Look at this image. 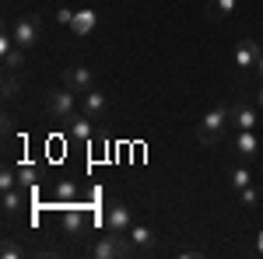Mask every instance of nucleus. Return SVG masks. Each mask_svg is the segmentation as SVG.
I'll list each match as a JSON object with an SVG mask.
<instances>
[{
	"label": "nucleus",
	"instance_id": "f257e3e1",
	"mask_svg": "<svg viewBox=\"0 0 263 259\" xmlns=\"http://www.w3.org/2000/svg\"><path fill=\"white\" fill-rule=\"evenodd\" d=\"M228 130H232V112H228V105H214V109H207L200 119H197V140H200L203 147H218L228 140Z\"/></svg>",
	"mask_w": 263,
	"mask_h": 259
},
{
	"label": "nucleus",
	"instance_id": "f03ea898",
	"mask_svg": "<svg viewBox=\"0 0 263 259\" xmlns=\"http://www.w3.org/2000/svg\"><path fill=\"white\" fill-rule=\"evenodd\" d=\"M78 91H70L67 84H60V88H49V95H46V112L53 116V119L60 123H70L74 116H78Z\"/></svg>",
	"mask_w": 263,
	"mask_h": 259
},
{
	"label": "nucleus",
	"instance_id": "7ed1b4c3",
	"mask_svg": "<svg viewBox=\"0 0 263 259\" xmlns=\"http://www.w3.org/2000/svg\"><path fill=\"white\" fill-rule=\"evenodd\" d=\"M228 112H232V130H256V123H260V105L253 102L249 88L235 95V102L228 105Z\"/></svg>",
	"mask_w": 263,
	"mask_h": 259
},
{
	"label": "nucleus",
	"instance_id": "20e7f679",
	"mask_svg": "<svg viewBox=\"0 0 263 259\" xmlns=\"http://www.w3.org/2000/svg\"><path fill=\"white\" fill-rule=\"evenodd\" d=\"M95 259H126L134 256V245L126 235H116V231H109V235H102L99 242H91V249H88Z\"/></svg>",
	"mask_w": 263,
	"mask_h": 259
},
{
	"label": "nucleus",
	"instance_id": "39448f33",
	"mask_svg": "<svg viewBox=\"0 0 263 259\" xmlns=\"http://www.w3.org/2000/svg\"><path fill=\"white\" fill-rule=\"evenodd\" d=\"M11 35H14V42H18V46H25V49L39 46V39H42L39 18H35V14H18V18L11 21Z\"/></svg>",
	"mask_w": 263,
	"mask_h": 259
},
{
	"label": "nucleus",
	"instance_id": "423d86ee",
	"mask_svg": "<svg viewBox=\"0 0 263 259\" xmlns=\"http://www.w3.org/2000/svg\"><path fill=\"white\" fill-rule=\"evenodd\" d=\"M134 228V214L123 200H109L105 203V231H116V235H126Z\"/></svg>",
	"mask_w": 263,
	"mask_h": 259
},
{
	"label": "nucleus",
	"instance_id": "0eeeda50",
	"mask_svg": "<svg viewBox=\"0 0 263 259\" xmlns=\"http://www.w3.org/2000/svg\"><path fill=\"white\" fill-rule=\"evenodd\" d=\"M126 238H130V245H134V256H151V252L158 249V235H155V228L144 224V221H134V228L126 231Z\"/></svg>",
	"mask_w": 263,
	"mask_h": 259
},
{
	"label": "nucleus",
	"instance_id": "6e6552de",
	"mask_svg": "<svg viewBox=\"0 0 263 259\" xmlns=\"http://www.w3.org/2000/svg\"><path fill=\"white\" fill-rule=\"evenodd\" d=\"M260 53H263V42H256V39H242L239 46H235L232 60H235V67H239V70H242L246 77H249V74H256V63H260Z\"/></svg>",
	"mask_w": 263,
	"mask_h": 259
},
{
	"label": "nucleus",
	"instance_id": "1a4fd4ad",
	"mask_svg": "<svg viewBox=\"0 0 263 259\" xmlns=\"http://www.w3.org/2000/svg\"><path fill=\"white\" fill-rule=\"evenodd\" d=\"M228 147L239 161H253L260 154V137L253 130H235V137H228Z\"/></svg>",
	"mask_w": 263,
	"mask_h": 259
},
{
	"label": "nucleus",
	"instance_id": "9d476101",
	"mask_svg": "<svg viewBox=\"0 0 263 259\" xmlns=\"http://www.w3.org/2000/svg\"><path fill=\"white\" fill-rule=\"evenodd\" d=\"M63 84H67L70 91L84 95V91H91V88H95V70H91V67H84V63L67 67V70H63Z\"/></svg>",
	"mask_w": 263,
	"mask_h": 259
},
{
	"label": "nucleus",
	"instance_id": "9b49d317",
	"mask_svg": "<svg viewBox=\"0 0 263 259\" xmlns=\"http://www.w3.org/2000/svg\"><path fill=\"white\" fill-rule=\"evenodd\" d=\"M81 112H84V116H91V119H105V112H109V98H105V91H99V88L84 91V95H81Z\"/></svg>",
	"mask_w": 263,
	"mask_h": 259
},
{
	"label": "nucleus",
	"instance_id": "f8f14e48",
	"mask_svg": "<svg viewBox=\"0 0 263 259\" xmlns=\"http://www.w3.org/2000/svg\"><path fill=\"white\" fill-rule=\"evenodd\" d=\"M235 7H239V0H207V4H203V18L207 21H224V18H232Z\"/></svg>",
	"mask_w": 263,
	"mask_h": 259
},
{
	"label": "nucleus",
	"instance_id": "ddd939ff",
	"mask_svg": "<svg viewBox=\"0 0 263 259\" xmlns=\"http://www.w3.org/2000/svg\"><path fill=\"white\" fill-rule=\"evenodd\" d=\"M0 207H4V217H14L21 207H25V186L4 189V193H0Z\"/></svg>",
	"mask_w": 263,
	"mask_h": 259
},
{
	"label": "nucleus",
	"instance_id": "4468645a",
	"mask_svg": "<svg viewBox=\"0 0 263 259\" xmlns=\"http://www.w3.org/2000/svg\"><path fill=\"white\" fill-rule=\"evenodd\" d=\"M95 28H99V14L88 11V7H81V11L74 14V21H70V32H74V35H91Z\"/></svg>",
	"mask_w": 263,
	"mask_h": 259
},
{
	"label": "nucleus",
	"instance_id": "2eb2a0df",
	"mask_svg": "<svg viewBox=\"0 0 263 259\" xmlns=\"http://www.w3.org/2000/svg\"><path fill=\"white\" fill-rule=\"evenodd\" d=\"M67 133H70L74 140H91L95 137V119L81 112V116H74V119L67 123Z\"/></svg>",
	"mask_w": 263,
	"mask_h": 259
},
{
	"label": "nucleus",
	"instance_id": "dca6fc26",
	"mask_svg": "<svg viewBox=\"0 0 263 259\" xmlns=\"http://www.w3.org/2000/svg\"><path fill=\"white\" fill-rule=\"evenodd\" d=\"M63 231H67V238H78L84 231V214L81 210H67V214H63Z\"/></svg>",
	"mask_w": 263,
	"mask_h": 259
},
{
	"label": "nucleus",
	"instance_id": "f3484780",
	"mask_svg": "<svg viewBox=\"0 0 263 259\" xmlns=\"http://www.w3.org/2000/svg\"><path fill=\"white\" fill-rule=\"evenodd\" d=\"M25 46H14V49H7L4 53V70H11V74H21V67H25Z\"/></svg>",
	"mask_w": 263,
	"mask_h": 259
},
{
	"label": "nucleus",
	"instance_id": "a211bd4d",
	"mask_svg": "<svg viewBox=\"0 0 263 259\" xmlns=\"http://www.w3.org/2000/svg\"><path fill=\"white\" fill-rule=\"evenodd\" d=\"M228 182H232V189L239 193V189H246V186H253V175H249V168H246L242 161H239V165H232V172H228Z\"/></svg>",
	"mask_w": 263,
	"mask_h": 259
},
{
	"label": "nucleus",
	"instance_id": "6ab92c4d",
	"mask_svg": "<svg viewBox=\"0 0 263 259\" xmlns=\"http://www.w3.org/2000/svg\"><path fill=\"white\" fill-rule=\"evenodd\" d=\"M18 95H21V81H18V74L4 70V98L11 102V98H18Z\"/></svg>",
	"mask_w": 263,
	"mask_h": 259
},
{
	"label": "nucleus",
	"instance_id": "aec40b11",
	"mask_svg": "<svg viewBox=\"0 0 263 259\" xmlns=\"http://www.w3.org/2000/svg\"><path fill=\"white\" fill-rule=\"evenodd\" d=\"M14 186H21V179H18V168L4 165V168H0V193H4V189H14Z\"/></svg>",
	"mask_w": 263,
	"mask_h": 259
},
{
	"label": "nucleus",
	"instance_id": "412c9836",
	"mask_svg": "<svg viewBox=\"0 0 263 259\" xmlns=\"http://www.w3.org/2000/svg\"><path fill=\"white\" fill-rule=\"evenodd\" d=\"M25 256V245H18L14 238H4V245H0V259H21Z\"/></svg>",
	"mask_w": 263,
	"mask_h": 259
},
{
	"label": "nucleus",
	"instance_id": "4be33fe9",
	"mask_svg": "<svg viewBox=\"0 0 263 259\" xmlns=\"http://www.w3.org/2000/svg\"><path fill=\"white\" fill-rule=\"evenodd\" d=\"M239 203H242V207H249V210H253V207H260V189H256V186L239 189Z\"/></svg>",
	"mask_w": 263,
	"mask_h": 259
},
{
	"label": "nucleus",
	"instance_id": "5701e85b",
	"mask_svg": "<svg viewBox=\"0 0 263 259\" xmlns=\"http://www.w3.org/2000/svg\"><path fill=\"white\" fill-rule=\"evenodd\" d=\"M78 196V186H74V182H60V186H57V200H74Z\"/></svg>",
	"mask_w": 263,
	"mask_h": 259
},
{
	"label": "nucleus",
	"instance_id": "b1692460",
	"mask_svg": "<svg viewBox=\"0 0 263 259\" xmlns=\"http://www.w3.org/2000/svg\"><path fill=\"white\" fill-rule=\"evenodd\" d=\"M74 14H78V11H74V7H67V4H60V7H57V21H60V25H67V28H70Z\"/></svg>",
	"mask_w": 263,
	"mask_h": 259
},
{
	"label": "nucleus",
	"instance_id": "393cba45",
	"mask_svg": "<svg viewBox=\"0 0 263 259\" xmlns=\"http://www.w3.org/2000/svg\"><path fill=\"white\" fill-rule=\"evenodd\" d=\"M18 179H21V186H32L35 182V168L32 165H18Z\"/></svg>",
	"mask_w": 263,
	"mask_h": 259
},
{
	"label": "nucleus",
	"instance_id": "a878e982",
	"mask_svg": "<svg viewBox=\"0 0 263 259\" xmlns=\"http://www.w3.org/2000/svg\"><path fill=\"white\" fill-rule=\"evenodd\" d=\"M176 256H179V259H203V249H197V245H186V249H179Z\"/></svg>",
	"mask_w": 263,
	"mask_h": 259
},
{
	"label": "nucleus",
	"instance_id": "bb28decb",
	"mask_svg": "<svg viewBox=\"0 0 263 259\" xmlns=\"http://www.w3.org/2000/svg\"><path fill=\"white\" fill-rule=\"evenodd\" d=\"M249 95H253V102L260 105V112H263V81L256 84V88H253V91H249Z\"/></svg>",
	"mask_w": 263,
	"mask_h": 259
},
{
	"label": "nucleus",
	"instance_id": "cd10ccee",
	"mask_svg": "<svg viewBox=\"0 0 263 259\" xmlns=\"http://www.w3.org/2000/svg\"><path fill=\"white\" fill-rule=\"evenodd\" d=\"M256 252L263 256V228H260V235H256Z\"/></svg>",
	"mask_w": 263,
	"mask_h": 259
},
{
	"label": "nucleus",
	"instance_id": "c85d7f7f",
	"mask_svg": "<svg viewBox=\"0 0 263 259\" xmlns=\"http://www.w3.org/2000/svg\"><path fill=\"white\" fill-rule=\"evenodd\" d=\"M256 77L263 81V53H260V63H256Z\"/></svg>",
	"mask_w": 263,
	"mask_h": 259
}]
</instances>
